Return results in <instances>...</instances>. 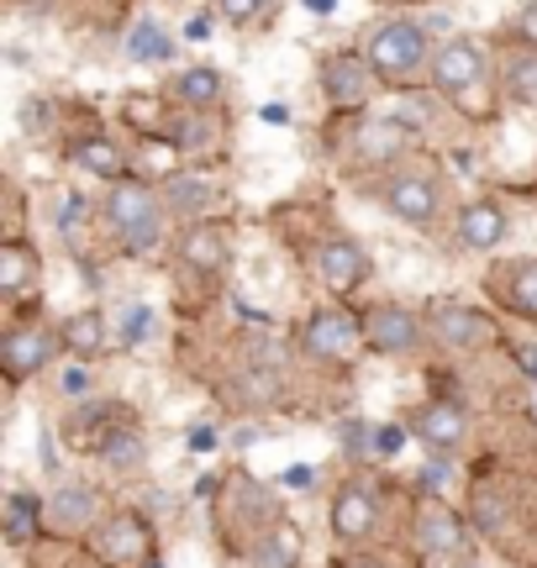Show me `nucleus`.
Here are the masks:
<instances>
[{"label": "nucleus", "mask_w": 537, "mask_h": 568, "mask_svg": "<svg viewBox=\"0 0 537 568\" xmlns=\"http://www.w3.org/2000/svg\"><path fill=\"white\" fill-rule=\"evenodd\" d=\"M105 222H111V232H116V243L126 253H148L164 237V201L143 180H116L111 195H105Z\"/></svg>", "instance_id": "1"}, {"label": "nucleus", "mask_w": 537, "mask_h": 568, "mask_svg": "<svg viewBox=\"0 0 537 568\" xmlns=\"http://www.w3.org/2000/svg\"><path fill=\"white\" fill-rule=\"evenodd\" d=\"M422 59H427V38L412 21H391L369 38V69L391 74V80H406L412 69H422Z\"/></svg>", "instance_id": "2"}, {"label": "nucleus", "mask_w": 537, "mask_h": 568, "mask_svg": "<svg viewBox=\"0 0 537 568\" xmlns=\"http://www.w3.org/2000/svg\"><path fill=\"white\" fill-rule=\"evenodd\" d=\"M306 353L311 358H322V364H348L353 353L364 347V326L353 322L348 311H316L306 322Z\"/></svg>", "instance_id": "3"}, {"label": "nucleus", "mask_w": 537, "mask_h": 568, "mask_svg": "<svg viewBox=\"0 0 537 568\" xmlns=\"http://www.w3.org/2000/svg\"><path fill=\"white\" fill-rule=\"evenodd\" d=\"M479 80H485V53H479L475 38H454L433 53V84L443 95H464Z\"/></svg>", "instance_id": "4"}, {"label": "nucleus", "mask_w": 537, "mask_h": 568, "mask_svg": "<svg viewBox=\"0 0 537 568\" xmlns=\"http://www.w3.org/2000/svg\"><path fill=\"white\" fill-rule=\"evenodd\" d=\"M385 205H391L395 216L406 226H433L437 211H443V195H437V180L433 174H395L391 184H385Z\"/></svg>", "instance_id": "5"}, {"label": "nucleus", "mask_w": 537, "mask_h": 568, "mask_svg": "<svg viewBox=\"0 0 537 568\" xmlns=\"http://www.w3.org/2000/svg\"><path fill=\"white\" fill-rule=\"evenodd\" d=\"M48 358H53V332L48 326H17V332L0 337V364H6L11 385L27 379V374H38Z\"/></svg>", "instance_id": "6"}, {"label": "nucleus", "mask_w": 537, "mask_h": 568, "mask_svg": "<svg viewBox=\"0 0 537 568\" xmlns=\"http://www.w3.org/2000/svg\"><path fill=\"white\" fill-rule=\"evenodd\" d=\"M95 552L111 558V564H153V537L138 516H111L101 531H95Z\"/></svg>", "instance_id": "7"}, {"label": "nucleus", "mask_w": 537, "mask_h": 568, "mask_svg": "<svg viewBox=\"0 0 537 568\" xmlns=\"http://www.w3.org/2000/svg\"><path fill=\"white\" fill-rule=\"evenodd\" d=\"M316 274H322V284H327V290L348 295V290H358V284L369 280V258H364V247L332 237V243L316 247Z\"/></svg>", "instance_id": "8"}, {"label": "nucleus", "mask_w": 537, "mask_h": 568, "mask_svg": "<svg viewBox=\"0 0 537 568\" xmlns=\"http://www.w3.org/2000/svg\"><path fill=\"white\" fill-rule=\"evenodd\" d=\"M364 337H369V347H379V353H412V347L422 343V322H416L406 305H374Z\"/></svg>", "instance_id": "9"}, {"label": "nucleus", "mask_w": 537, "mask_h": 568, "mask_svg": "<svg viewBox=\"0 0 537 568\" xmlns=\"http://www.w3.org/2000/svg\"><path fill=\"white\" fill-rule=\"evenodd\" d=\"M379 521V506H374L369 489H343L337 500H332V537L337 542H364Z\"/></svg>", "instance_id": "10"}, {"label": "nucleus", "mask_w": 537, "mask_h": 568, "mask_svg": "<svg viewBox=\"0 0 537 568\" xmlns=\"http://www.w3.org/2000/svg\"><path fill=\"white\" fill-rule=\"evenodd\" d=\"M506 211L496 201H475L464 205V216H458V243L475 247V253H490V247L506 243Z\"/></svg>", "instance_id": "11"}, {"label": "nucleus", "mask_w": 537, "mask_h": 568, "mask_svg": "<svg viewBox=\"0 0 537 568\" xmlns=\"http://www.w3.org/2000/svg\"><path fill=\"white\" fill-rule=\"evenodd\" d=\"M322 90H327L332 105H358L369 95V69L353 53H337V59L322 63Z\"/></svg>", "instance_id": "12"}, {"label": "nucleus", "mask_w": 537, "mask_h": 568, "mask_svg": "<svg viewBox=\"0 0 537 568\" xmlns=\"http://www.w3.org/2000/svg\"><path fill=\"white\" fill-rule=\"evenodd\" d=\"M464 432H469V416H464V406H454V400H433V406L416 416V437L427 447H458L464 443Z\"/></svg>", "instance_id": "13"}, {"label": "nucleus", "mask_w": 537, "mask_h": 568, "mask_svg": "<svg viewBox=\"0 0 537 568\" xmlns=\"http://www.w3.org/2000/svg\"><path fill=\"white\" fill-rule=\"evenodd\" d=\"M433 332L443 347H475L485 337V322H479L469 305H454V301H437L433 305Z\"/></svg>", "instance_id": "14"}, {"label": "nucleus", "mask_w": 537, "mask_h": 568, "mask_svg": "<svg viewBox=\"0 0 537 568\" xmlns=\"http://www.w3.org/2000/svg\"><path fill=\"white\" fill-rule=\"evenodd\" d=\"M95 510H101V495L90 485H63L53 500H48V516H53V527L63 531H84L95 521Z\"/></svg>", "instance_id": "15"}, {"label": "nucleus", "mask_w": 537, "mask_h": 568, "mask_svg": "<svg viewBox=\"0 0 537 568\" xmlns=\"http://www.w3.org/2000/svg\"><path fill=\"white\" fill-rule=\"evenodd\" d=\"M301 564V527L274 521V527L253 542V568H295Z\"/></svg>", "instance_id": "16"}, {"label": "nucleus", "mask_w": 537, "mask_h": 568, "mask_svg": "<svg viewBox=\"0 0 537 568\" xmlns=\"http://www.w3.org/2000/svg\"><path fill=\"white\" fill-rule=\"evenodd\" d=\"M180 258H185L190 268H201V274H216V268L227 264V237L211 222H195L185 232V243H180Z\"/></svg>", "instance_id": "17"}, {"label": "nucleus", "mask_w": 537, "mask_h": 568, "mask_svg": "<svg viewBox=\"0 0 537 568\" xmlns=\"http://www.w3.org/2000/svg\"><path fill=\"white\" fill-rule=\"evenodd\" d=\"M416 542H422V552H433V558H454V552H464V527H458L454 516H443V510H427L416 521Z\"/></svg>", "instance_id": "18"}, {"label": "nucleus", "mask_w": 537, "mask_h": 568, "mask_svg": "<svg viewBox=\"0 0 537 568\" xmlns=\"http://www.w3.org/2000/svg\"><path fill=\"white\" fill-rule=\"evenodd\" d=\"M74 159H80V169L95 174V180H122L126 174V153L111 138H84L80 148H74Z\"/></svg>", "instance_id": "19"}, {"label": "nucleus", "mask_w": 537, "mask_h": 568, "mask_svg": "<svg viewBox=\"0 0 537 568\" xmlns=\"http://www.w3.org/2000/svg\"><path fill=\"white\" fill-rule=\"evenodd\" d=\"M59 337H63V347H69V353H80V358L101 353V347H105V322H101V311H80V316H69Z\"/></svg>", "instance_id": "20"}, {"label": "nucleus", "mask_w": 537, "mask_h": 568, "mask_svg": "<svg viewBox=\"0 0 537 568\" xmlns=\"http://www.w3.org/2000/svg\"><path fill=\"white\" fill-rule=\"evenodd\" d=\"M101 458H105V468H116V474H132V468H143L148 447H143V437H138V432L116 426V432H105Z\"/></svg>", "instance_id": "21"}, {"label": "nucleus", "mask_w": 537, "mask_h": 568, "mask_svg": "<svg viewBox=\"0 0 537 568\" xmlns=\"http://www.w3.org/2000/svg\"><path fill=\"white\" fill-rule=\"evenodd\" d=\"M38 521H42V510L27 495H6V542L11 548H27L38 537Z\"/></svg>", "instance_id": "22"}, {"label": "nucleus", "mask_w": 537, "mask_h": 568, "mask_svg": "<svg viewBox=\"0 0 537 568\" xmlns=\"http://www.w3.org/2000/svg\"><path fill=\"white\" fill-rule=\"evenodd\" d=\"M174 95H180L190 111H206V105H216V95H222V74H216V69H185Z\"/></svg>", "instance_id": "23"}, {"label": "nucleus", "mask_w": 537, "mask_h": 568, "mask_svg": "<svg viewBox=\"0 0 537 568\" xmlns=\"http://www.w3.org/2000/svg\"><path fill=\"white\" fill-rule=\"evenodd\" d=\"M401 148H406V126L401 122H369L358 132V153L364 159H395Z\"/></svg>", "instance_id": "24"}, {"label": "nucleus", "mask_w": 537, "mask_h": 568, "mask_svg": "<svg viewBox=\"0 0 537 568\" xmlns=\"http://www.w3.org/2000/svg\"><path fill=\"white\" fill-rule=\"evenodd\" d=\"M211 205V184L195 180V174H169V211H201Z\"/></svg>", "instance_id": "25"}, {"label": "nucleus", "mask_w": 537, "mask_h": 568, "mask_svg": "<svg viewBox=\"0 0 537 568\" xmlns=\"http://www.w3.org/2000/svg\"><path fill=\"white\" fill-rule=\"evenodd\" d=\"M126 53H132V59H143V63H159V59H169L174 48H169V38L153 27V21H138V27L126 32Z\"/></svg>", "instance_id": "26"}, {"label": "nucleus", "mask_w": 537, "mask_h": 568, "mask_svg": "<svg viewBox=\"0 0 537 568\" xmlns=\"http://www.w3.org/2000/svg\"><path fill=\"white\" fill-rule=\"evenodd\" d=\"M27 280H32V253H27L21 243H6L0 247V290H6V295H17Z\"/></svg>", "instance_id": "27"}, {"label": "nucleus", "mask_w": 537, "mask_h": 568, "mask_svg": "<svg viewBox=\"0 0 537 568\" xmlns=\"http://www.w3.org/2000/svg\"><path fill=\"white\" fill-rule=\"evenodd\" d=\"M506 90H511L517 101L537 105V53H517V59L506 63Z\"/></svg>", "instance_id": "28"}, {"label": "nucleus", "mask_w": 537, "mask_h": 568, "mask_svg": "<svg viewBox=\"0 0 537 568\" xmlns=\"http://www.w3.org/2000/svg\"><path fill=\"white\" fill-rule=\"evenodd\" d=\"M511 301H517V311L537 316V264H521L511 274Z\"/></svg>", "instance_id": "29"}, {"label": "nucleus", "mask_w": 537, "mask_h": 568, "mask_svg": "<svg viewBox=\"0 0 537 568\" xmlns=\"http://www.w3.org/2000/svg\"><path fill=\"white\" fill-rule=\"evenodd\" d=\"M174 132H180V148H206V142H211V126H206V116H201V111L180 116V122H174Z\"/></svg>", "instance_id": "30"}, {"label": "nucleus", "mask_w": 537, "mask_h": 568, "mask_svg": "<svg viewBox=\"0 0 537 568\" xmlns=\"http://www.w3.org/2000/svg\"><path fill=\"white\" fill-rule=\"evenodd\" d=\"M401 447H406V432H401V426H374V437H369L374 458H391V453H401Z\"/></svg>", "instance_id": "31"}, {"label": "nucleus", "mask_w": 537, "mask_h": 568, "mask_svg": "<svg viewBox=\"0 0 537 568\" xmlns=\"http://www.w3.org/2000/svg\"><path fill=\"white\" fill-rule=\"evenodd\" d=\"M148 322H153V311L148 305H132L126 311V322H122V337H126V347H138L148 337Z\"/></svg>", "instance_id": "32"}, {"label": "nucleus", "mask_w": 537, "mask_h": 568, "mask_svg": "<svg viewBox=\"0 0 537 568\" xmlns=\"http://www.w3.org/2000/svg\"><path fill=\"white\" fill-rule=\"evenodd\" d=\"M237 385H243V395H249V400H274V385H280V379H274V374H264V368H253V374H243Z\"/></svg>", "instance_id": "33"}, {"label": "nucleus", "mask_w": 537, "mask_h": 568, "mask_svg": "<svg viewBox=\"0 0 537 568\" xmlns=\"http://www.w3.org/2000/svg\"><path fill=\"white\" fill-rule=\"evenodd\" d=\"M264 6H268V0H222V17H227V21H253Z\"/></svg>", "instance_id": "34"}, {"label": "nucleus", "mask_w": 537, "mask_h": 568, "mask_svg": "<svg viewBox=\"0 0 537 568\" xmlns=\"http://www.w3.org/2000/svg\"><path fill=\"white\" fill-rule=\"evenodd\" d=\"M216 447H222L216 426H190V453H216Z\"/></svg>", "instance_id": "35"}, {"label": "nucleus", "mask_w": 537, "mask_h": 568, "mask_svg": "<svg viewBox=\"0 0 537 568\" xmlns=\"http://www.w3.org/2000/svg\"><path fill=\"white\" fill-rule=\"evenodd\" d=\"M280 485H285V489H311V485H316V468H311V464H290L285 474H280Z\"/></svg>", "instance_id": "36"}, {"label": "nucleus", "mask_w": 537, "mask_h": 568, "mask_svg": "<svg viewBox=\"0 0 537 568\" xmlns=\"http://www.w3.org/2000/svg\"><path fill=\"white\" fill-rule=\"evenodd\" d=\"M21 122H27L32 132H38V126L53 122V111H48V101H27V105H21Z\"/></svg>", "instance_id": "37"}, {"label": "nucleus", "mask_w": 537, "mask_h": 568, "mask_svg": "<svg viewBox=\"0 0 537 568\" xmlns=\"http://www.w3.org/2000/svg\"><path fill=\"white\" fill-rule=\"evenodd\" d=\"M63 395H69V400L90 395V374H84V368H69V374H63Z\"/></svg>", "instance_id": "38"}, {"label": "nucleus", "mask_w": 537, "mask_h": 568, "mask_svg": "<svg viewBox=\"0 0 537 568\" xmlns=\"http://www.w3.org/2000/svg\"><path fill=\"white\" fill-rule=\"evenodd\" d=\"M517 32L537 48V6H521V11H517Z\"/></svg>", "instance_id": "39"}, {"label": "nucleus", "mask_w": 537, "mask_h": 568, "mask_svg": "<svg viewBox=\"0 0 537 568\" xmlns=\"http://www.w3.org/2000/svg\"><path fill=\"white\" fill-rule=\"evenodd\" d=\"M148 148V163L153 169H174V148H164V142H143Z\"/></svg>", "instance_id": "40"}, {"label": "nucleus", "mask_w": 537, "mask_h": 568, "mask_svg": "<svg viewBox=\"0 0 537 568\" xmlns=\"http://www.w3.org/2000/svg\"><path fill=\"white\" fill-rule=\"evenodd\" d=\"M80 216H84V201H80V195H74V201H69V205H63V232H74V226H80Z\"/></svg>", "instance_id": "41"}, {"label": "nucleus", "mask_w": 537, "mask_h": 568, "mask_svg": "<svg viewBox=\"0 0 537 568\" xmlns=\"http://www.w3.org/2000/svg\"><path fill=\"white\" fill-rule=\"evenodd\" d=\"M500 516H496V500L490 495H479V527H496Z\"/></svg>", "instance_id": "42"}, {"label": "nucleus", "mask_w": 537, "mask_h": 568, "mask_svg": "<svg viewBox=\"0 0 537 568\" xmlns=\"http://www.w3.org/2000/svg\"><path fill=\"white\" fill-rule=\"evenodd\" d=\"M38 453H42V464H48V468L59 464V453H53V437H48V432L38 437Z\"/></svg>", "instance_id": "43"}, {"label": "nucleus", "mask_w": 537, "mask_h": 568, "mask_svg": "<svg viewBox=\"0 0 537 568\" xmlns=\"http://www.w3.org/2000/svg\"><path fill=\"white\" fill-rule=\"evenodd\" d=\"M517 364L527 368V374H537V347H533V343H527V347H517Z\"/></svg>", "instance_id": "44"}, {"label": "nucleus", "mask_w": 537, "mask_h": 568, "mask_svg": "<svg viewBox=\"0 0 537 568\" xmlns=\"http://www.w3.org/2000/svg\"><path fill=\"white\" fill-rule=\"evenodd\" d=\"M185 38H195V42H201V38H211V21H206V17H195V21H190V27H185Z\"/></svg>", "instance_id": "45"}, {"label": "nucleus", "mask_w": 537, "mask_h": 568, "mask_svg": "<svg viewBox=\"0 0 537 568\" xmlns=\"http://www.w3.org/2000/svg\"><path fill=\"white\" fill-rule=\"evenodd\" d=\"M306 6L316 11V17H327V11H332V0H306Z\"/></svg>", "instance_id": "46"}, {"label": "nucleus", "mask_w": 537, "mask_h": 568, "mask_svg": "<svg viewBox=\"0 0 537 568\" xmlns=\"http://www.w3.org/2000/svg\"><path fill=\"white\" fill-rule=\"evenodd\" d=\"M353 568H379V564H353Z\"/></svg>", "instance_id": "47"}, {"label": "nucleus", "mask_w": 537, "mask_h": 568, "mask_svg": "<svg viewBox=\"0 0 537 568\" xmlns=\"http://www.w3.org/2000/svg\"><path fill=\"white\" fill-rule=\"evenodd\" d=\"M533 416H537V406H533Z\"/></svg>", "instance_id": "48"}]
</instances>
